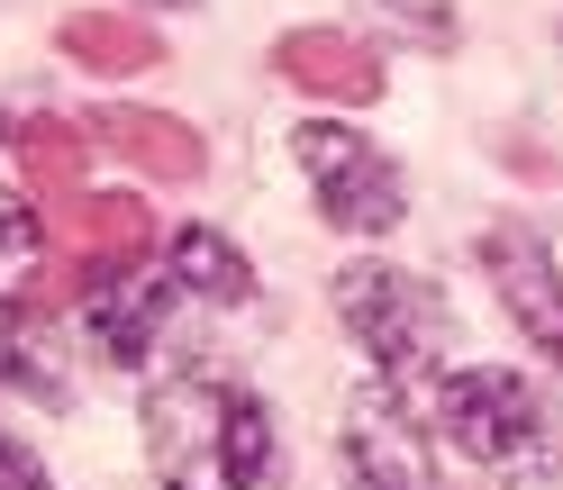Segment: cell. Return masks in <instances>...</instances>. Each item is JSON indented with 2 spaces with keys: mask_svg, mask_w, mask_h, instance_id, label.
<instances>
[{
  "mask_svg": "<svg viewBox=\"0 0 563 490\" xmlns=\"http://www.w3.org/2000/svg\"><path fill=\"white\" fill-rule=\"evenodd\" d=\"M336 319L382 364V381H428L445 364V336H454L445 327V291L400 272V264H382V255L336 272Z\"/></svg>",
  "mask_w": 563,
  "mask_h": 490,
  "instance_id": "obj_1",
  "label": "cell"
},
{
  "mask_svg": "<svg viewBox=\"0 0 563 490\" xmlns=\"http://www.w3.org/2000/svg\"><path fill=\"white\" fill-rule=\"evenodd\" d=\"M300 172H309V191H319L328 209V227L345 236H382V227H400L409 219V182H400V164L373 146L364 127H300Z\"/></svg>",
  "mask_w": 563,
  "mask_h": 490,
  "instance_id": "obj_2",
  "label": "cell"
},
{
  "mask_svg": "<svg viewBox=\"0 0 563 490\" xmlns=\"http://www.w3.org/2000/svg\"><path fill=\"white\" fill-rule=\"evenodd\" d=\"M228 391L236 381L173 372L146 391V464L164 490H228Z\"/></svg>",
  "mask_w": 563,
  "mask_h": 490,
  "instance_id": "obj_3",
  "label": "cell"
},
{
  "mask_svg": "<svg viewBox=\"0 0 563 490\" xmlns=\"http://www.w3.org/2000/svg\"><path fill=\"white\" fill-rule=\"evenodd\" d=\"M437 436L454 454H473V464H509L545 436V400L527 391L518 372H445L437 381Z\"/></svg>",
  "mask_w": 563,
  "mask_h": 490,
  "instance_id": "obj_4",
  "label": "cell"
},
{
  "mask_svg": "<svg viewBox=\"0 0 563 490\" xmlns=\"http://www.w3.org/2000/svg\"><path fill=\"white\" fill-rule=\"evenodd\" d=\"M345 472H355V490H437L418 409L391 381H364V391L345 400Z\"/></svg>",
  "mask_w": 563,
  "mask_h": 490,
  "instance_id": "obj_5",
  "label": "cell"
},
{
  "mask_svg": "<svg viewBox=\"0 0 563 490\" xmlns=\"http://www.w3.org/2000/svg\"><path fill=\"white\" fill-rule=\"evenodd\" d=\"M473 255H482V272H490V291H500L509 327L563 372V272H554V255H545V236H527V227H482Z\"/></svg>",
  "mask_w": 563,
  "mask_h": 490,
  "instance_id": "obj_6",
  "label": "cell"
},
{
  "mask_svg": "<svg viewBox=\"0 0 563 490\" xmlns=\"http://www.w3.org/2000/svg\"><path fill=\"white\" fill-rule=\"evenodd\" d=\"M55 255L64 272H82V282H100V272H128V264H146V245H155V209L146 200H128V191H74V200H55Z\"/></svg>",
  "mask_w": 563,
  "mask_h": 490,
  "instance_id": "obj_7",
  "label": "cell"
},
{
  "mask_svg": "<svg viewBox=\"0 0 563 490\" xmlns=\"http://www.w3.org/2000/svg\"><path fill=\"white\" fill-rule=\"evenodd\" d=\"M273 74L291 82V91H309V100H336V110L382 100V55L364 37H345V27H282Z\"/></svg>",
  "mask_w": 563,
  "mask_h": 490,
  "instance_id": "obj_8",
  "label": "cell"
},
{
  "mask_svg": "<svg viewBox=\"0 0 563 490\" xmlns=\"http://www.w3.org/2000/svg\"><path fill=\"white\" fill-rule=\"evenodd\" d=\"M82 136H100L110 155H128L136 172H155V182H200V172H209L200 127H183L173 110H128V100H110V110L82 119Z\"/></svg>",
  "mask_w": 563,
  "mask_h": 490,
  "instance_id": "obj_9",
  "label": "cell"
},
{
  "mask_svg": "<svg viewBox=\"0 0 563 490\" xmlns=\"http://www.w3.org/2000/svg\"><path fill=\"white\" fill-rule=\"evenodd\" d=\"M164 309H173L164 272H146V264L100 272V282H91V336H100V355H110V364H146L155 336H164Z\"/></svg>",
  "mask_w": 563,
  "mask_h": 490,
  "instance_id": "obj_10",
  "label": "cell"
},
{
  "mask_svg": "<svg viewBox=\"0 0 563 490\" xmlns=\"http://www.w3.org/2000/svg\"><path fill=\"white\" fill-rule=\"evenodd\" d=\"M55 46L74 55L82 74H119V82L164 64V37H155L146 19H128V10H74V19L55 27Z\"/></svg>",
  "mask_w": 563,
  "mask_h": 490,
  "instance_id": "obj_11",
  "label": "cell"
},
{
  "mask_svg": "<svg viewBox=\"0 0 563 490\" xmlns=\"http://www.w3.org/2000/svg\"><path fill=\"white\" fill-rule=\"evenodd\" d=\"M0 381L46 409L74 400V372L55 364V345H37V300H0Z\"/></svg>",
  "mask_w": 563,
  "mask_h": 490,
  "instance_id": "obj_12",
  "label": "cell"
},
{
  "mask_svg": "<svg viewBox=\"0 0 563 490\" xmlns=\"http://www.w3.org/2000/svg\"><path fill=\"white\" fill-rule=\"evenodd\" d=\"M164 282L191 291V300L236 309V300H255V264H245L219 227H183V236H173V272H164Z\"/></svg>",
  "mask_w": 563,
  "mask_h": 490,
  "instance_id": "obj_13",
  "label": "cell"
},
{
  "mask_svg": "<svg viewBox=\"0 0 563 490\" xmlns=\"http://www.w3.org/2000/svg\"><path fill=\"white\" fill-rule=\"evenodd\" d=\"M10 146H19V172H27L37 200H74L82 191V127L74 119H27V127H10Z\"/></svg>",
  "mask_w": 563,
  "mask_h": 490,
  "instance_id": "obj_14",
  "label": "cell"
},
{
  "mask_svg": "<svg viewBox=\"0 0 563 490\" xmlns=\"http://www.w3.org/2000/svg\"><path fill=\"white\" fill-rule=\"evenodd\" d=\"M282 445H273V409L255 391H228V490H273Z\"/></svg>",
  "mask_w": 563,
  "mask_h": 490,
  "instance_id": "obj_15",
  "label": "cell"
},
{
  "mask_svg": "<svg viewBox=\"0 0 563 490\" xmlns=\"http://www.w3.org/2000/svg\"><path fill=\"white\" fill-rule=\"evenodd\" d=\"M500 490H563V445H527V454H509L500 464Z\"/></svg>",
  "mask_w": 563,
  "mask_h": 490,
  "instance_id": "obj_16",
  "label": "cell"
},
{
  "mask_svg": "<svg viewBox=\"0 0 563 490\" xmlns=\"http://www.w3.org/2000/svg\"><path fill=\"white\" fill-rule=\"evenodd\" d=\"M27 255H37V209L0 182V264H27Z\"/></svg>",
  "mask_w": 563,
  "mask_h": 490,
  "instance_id": "obj_17",
  "label": "cell"
},
{
  "mask_svg": "<svg viewBox=\"0 0 563 490\" xmlns=\"http://www.w3.org/2000/svg\"><path fill=\"white\" fill-rule=\"evenodd\" d=\"M391 19L409 27L418 46H454V10H445V0H391Z\"/></svg>",
  "mask_w": 563,
  "mask_h": 490,
  "instance_id": "obj_18",
  "label": "cell"
},
{
  "mask_svg": "<svg viewBox=\"0 0 563 490\" xmlns=\"http://www.w3.org/2000/svg\"><path fill=\"white\" fill-rule=\"evenodd\" d=\"M0 490H55V472H46L37 454L10 436V427H0Z\"/></svg>",
  "mask_w": 563,
  "mask_h": 490,
  "instance_id": "obj_19",
  "label": "cell"
},
{
  "mask_svg": "<svg viewBox=\"0 0 563 490\" xmlns=\"http://www.w3.org/2000/svg\"><path fill=\"white\" fill-rule=\"evenodd\" d=\"M554 37H563V19H554Z\"/></svg>",
  "mask_w": 563,
  "mask_h": 490,
  "instance_id": "obj_20",
  "label": "cell"
},
{
  "mask_svg": "<svg viewBox=\"0 0 563 490\" xmlns=\"http://www.w3.org/2000/svg\"><path fill=\"white\" fill-rule=\"evenodd\" d=\"M0 136H10V127H0Z\"/></svg>",
  "mask_w": 563,
  "mask_h": 490,
  "instance_id": "obj_21",
  "label": "cell"
}]
</instances>
